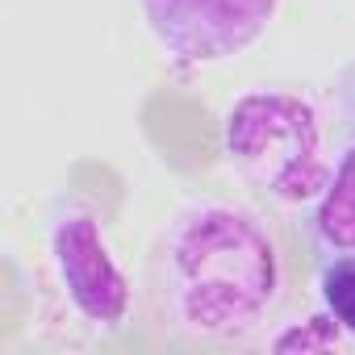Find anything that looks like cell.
I'll use <instances>...</instances> for the list:
<instances>
[{
  "mask_svg": "<svg viewBox=\"0 0 355 355\" xmlns=\"http://www.w3.org/2000/svg\"><path fill=\"white\" fill-rule=\"evenodd\" d=\"M305 276L288 218L251 193H193L146 251L142 309L159 338L234 351L284 326Z\"/></svg>",
  "mask_w": 355,
  "mask_h": 355,
  "instance_id": "obj_1",
  "label": "cell"
},
{
  "mask_svg": "<svg viewBox=\"0 0 355 355\" xmlns=\"http://www.w3.org/2000/svg\"><path fill=\"white\" fill-rule=\"evenodd\" d=\"M218 146L234 180L255 201L297 222L330 175L334 105L288 80L247 84L222 109Z\"/></svg>",
  "mask_w": 355,
  "mask_h": 355,
  "instance_id": "obj_2",
  "label": "cell"
},
{
  "mask_svg": "<svg viewBox=\"0 0 355 355\" xmlns=\"http://www.w3.org/2000/svg\"><path fill=\"white\" fill-rule=\"evenodd\" d=\"M46 284L63 318L88 338H113L134 318V284L105 226V214L80 193H55L38 218Z\"/></svg>",
  "mask_w": 355,
  "mask_h": 355,
  "instance_id": "obj_3",
  "label": "cell"
},
{
  "mask_svg": "<svg viewBox=\"0 0 355 355\" xmlns=\"http://www.w3.org/2000/svg\"><path fill=\"white\" fill-rule=\"evenodd\" d=\"M284 0H138V17L175 71H209L247 55Z\"/></svg>",
  "mask_w": 355,
  "mask_h": 355,
  "instance_id": "obj_4",
  "label": "cell"
},
{
  "mask_svg": "<svg viewBox=\"0 0 355 355\" xmlns=\"http://www.w3.org/2000/svg\"><path fill=\"white\" fill-rule=\"evenodd\" d=\"M334 159L318 201L293 222L305 268L334 255H355V59L338 67L334 88Z\"/></svg>",
  "mask_w": 355,
  "mask_h": 355,
  "instance_id": "obj_5",
  "label": "cell"
},
{
  "mask_svg": "<svg viewBox=\"0 0 355 355\" xmlns=\"http://www.w3.org/2000/svg\"><path fill=\"white\" fill-rule=\"evenodd\" d=\"M305 280L318 301V313L338 330V338L355 343V255L318 259L305 268Z\"/></svg>",
  "mask_w": 355,
  "mask_h": 355,
  "instance_id": "obj_6",
  "label": "cell"
}]
</instances>
